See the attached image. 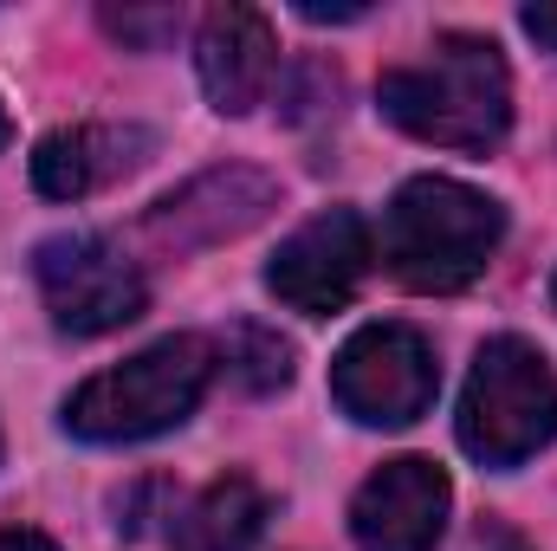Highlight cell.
I'll return each instance as SVG.
<instances>
[{"instance_id":"cell-7","label":"cell","mask_w":557,"mask_h":551,"mask_svg":"<svg viewBox=\"0 0 557 551\" xmlns=\"http://www.w3.org/2000/svg\"><path fill=\"white\" fill-rule=\"evenodd\" d=\"M370 260H376V241H370L363 215L357 208H324L273 254L267 285H273L278 305H292L305 318H331L357 298Z\"/></svg>"},{"instance_id":"cell-6","label":"cell","mask_w":557,"mask_h":551,"mask_svg":"<svg viewBox=\"0 0 557 551\" xmlns=\"http://www.w3.org/2000/svg\"><path fill=\"white\" fill-rule=\"evenodd\" d=\"M33 273L46 292V311L65 338H104L143 318L149 285H143L137 260H124L111 241L98 234H52L33 254Z\"/></svg>"},{"instance_id":"cell-14","label":"cell","mask_w":557,"mask_h":551,"mask_svg":"<svg viewBox=\"0 0 557 551\" xmlns=\"http://www.w3.org/2000/svg\"><path fill=\"white\" fill-rule=\"evenodd\" d=\"M104 26H111L124 46L156 52V46H169V39L182 33V13H175V7H104Z\"/></svg>"},{"instance_id":"cell-13","label":"cell","mask_w":557,"mask_h":551,"mask_svg":"<svg viewBox=\"0 0 557 551\" xmlns=\"http://www.w3.org/2000/svg\"><path fill=\"white\" fill-rule=\"evenodd\" d=\"M227 370L240 377V390H253V396H273L292 383V344L267 331V325H234V338H227Z\"/></svg>"},{"instance_id":"cell-19","label":"cell","mask_w":557,"mask_h":551,"mask_svg":"<svg viewBox=\"0 0 557 551\" xmlns=\"http://www.w3.org/2000/svg\"><path fill=\"white\" fill-rule=\"evenodd\" d=\"M13 143V118H7V105H0V149Z\"/></svg>"},{"instance_id":"cell-11","label":"cell","mask_w":557,"mask_h":551,"mask_svg":"<svg viewBox=\"0 0 557 551\" xmlns=\"http://www.w3.org/2000/svg\"><path fill=\"white\" fill-rule=\"evenodd\" d=\"M156 156V137L143 124H65L33 149V188L52 201H85L124 175H137Z\"/></svg>"},{"instance_id":"cell-9","label":"cell","mask_w":557,"mask_h":551,"mask_svg":"<svg viewBox=\"0 0 557 551\" xmlns=\"http://www.w3.org/2000/svg\"><path fill=\"white\" fill-rule=\"evenodd\" d=\"M447 474L421 454L383 461L357 500H350V539L357 551H434L447 526Z\"/></svg>"},{"instance_id":"cell-8","label":"cell","mask_w":557,"mask_h":551,"mask_svg":"<svg viewBox=\"0 0 557 551\" xmlns=\"http://www.w3.org/2000/svg\"><path fill=\"white\" fill-rule=\"evenodd\" d=\"M278 208V182L267 169H247V162H227V169H208L195 182H182L175 195H162L149 208V241L156 247H221V241H240L247 228H260Z\"/></svg>"},{"instance_id":"cell-15","label":"cell","mask_w":557,"mask_h":551,"mask_svg":"<svg viewBox=\"0 0 557 551\" xmlns=\"http://www.w3.org/2000/svg\"><path fill=\"white\" fill-rule=\"evenodd\" d=\"M519 20H525V33H532L539 46H552V52H557V0H532Z\"/></svg>"},{"instance_id":"cell-2","label":"cell","mask_w":557,"mask_h":551,"mask_svg":"<svg viewBox=\"0 0 557 551\" xmlns=\"http://www.w3.org/2000/svg\"><path fill=\"white\" fill-rule=\"evenodd\" d=\"M506 241V208L454 175H416L383 215V260L409 292H460Z\"/></svg>"},{"instance_id":"cell-10","label":"cell","mask_w":557,"mask_h":551,"mask_svg":"<svg viewBox=\"0 0 557 551\" xmlns=\"http://www.w3.org/2000/svg\"><path fill=\"white\" fill-rule=\"evenodd\" d=\"M195 72H201V91L221 118H247L253 105H267L278 78L273 20L260 7H214L201 20V39H195Z\"/></svg>"},{"instance_id":"cell-1","label":"cell","mask_w":557,"mask_h":551,"mask_svg":"<svg viewBox=\"0 0 557 551\" xmlns=\"http://www.w3.org/2000/svg\"><path fill=\"white\" fill-rule=\"evenodd\" d=\"M376 105L434 149H493L512 131V72L486 33H441L428 59L383 72Z\"/></svg>"},{"instance_id":"cell-3","label":"cell","mask_w":557,"mask_h":551,"mask_svg":"<svg viewBox=\"0 0 557 551\" xmlns=\"http://www.w3.org/2000/svg\"><path fill=\"white\" fill-rule=\"evenodd\" d=\"M208 377H214V344L208 338H162L137 351L131 364L78 383L65 396V428L78 441H98V448H117V441H149L175 421H188L195 403L208 396Z\"/></svg>"},{"instance_id":"cell-5","label":"cell","mask_w":557,"mask_h":551,"mask_svg":"<svg viewBox=\"0 0 557 551\" xmlns=\"http://www.w3.org/2000/svg\"><path fill=\"white\" fill-rule=\"evenodd\" d=\"M434 390H441L434 344L416 325H363L331 364L337 409L363 428H409L416 415H428Z\"/></svg>"},{"instance_id":"cell-16","label":"cell","mask_w":557,"mask_h":551,"mask_svg":"<svg viewBox=\"0 0 557 551\" xmlns=\"http://www.w3.org/2000/svg\"><path fill=\"white\" fill-rule=\"evenodd\" d=\"M298 20H363V7H324V0H298Z\"/></svg>"},{"instance_id":"cell-18","label":"cell","mask_w":557,"mask_h":551,"mask_svg":"<svg viewBox=\"0 0 557 551\" xmlns=\"http://www.w3.org/2000/svg\"><path fill=\"white\" fill-rule=\"evenodd\" d=\"M0 551H59L46 532H0Z\"/></svg>"},{"instance_id":"cell-20","label":"cell","mask_w":557,"mask_h":551,"mask_svg":"<svg viewBox=\"0 0 557 551\" xmlns=\"http://www.w3.org/2000/svg\"><path fill=\"white\" fill-rule=\"evenodd\" d=\"M552 298H557V279H552Z\"/></svg>"},{"instance_id":"cell-17","label":"cell","mask_w":557,"mask_h":551,"mask_svg":"<svg viewBox=\"0 0 557 551\" xmlns=\"http://www.w3.org/2000/svg\"><path fill=\"white\" fill-rule=\"evenodd\" d=\"M480 551H532V546H525L519 532H506V526H486V532H480Z\"/></svg>"},{"instance_id":"cell-12","label":"cell","mask_w":557,"mask_h":551,"mask_svg":"<svg viewBox=\"0 0 557 551\" xmlns=\"http://www.w3.org/2000/svg\"><path fill=\"white\" fill-rule=\"evenodd\" d=\"M260 532H267V493L247 474H227L175 519V551H253Z\"/></svg>"},{"instance_id":"cell-4","label":"cell","mask_w":557,"mask_h":551,"mask_svg":"<svg viewBox=\"0 0 557 551\" xmlns=\"http://www.w3.org/2000/svg\"><path fill=\"white\" fill-rule=\"evenodd\" d=\"M557 434V370L539 344L493 338L473 357L467 396H460V448L480 467H525Z\"/></svg>"}]
</instances>
